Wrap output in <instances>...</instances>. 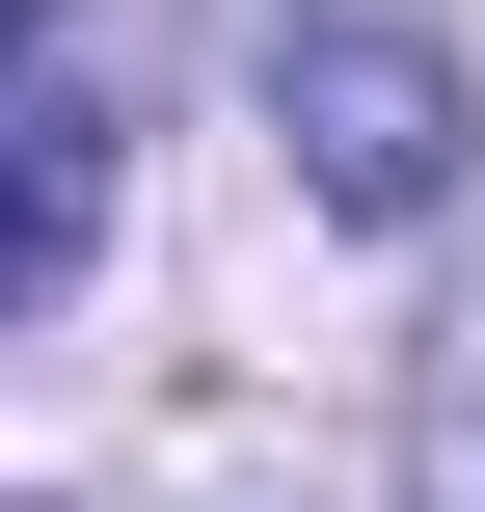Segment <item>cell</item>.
<instances>
[{
  "mask_svg": "<svg viewBox=\"0 0 485 512\" xmlns=\"http://www.w3.org/2000/svg\"><path fill=\"white\" fill-rule=\"evenodd\" d=\"M108 162H135L108 108H27V81H0V324H27V297H81V243H108Z\"/></svg>",
  "mask_w": 485,
  "mask_h": 512,
  "instance_id": "3",
  "label": "cell"
},
{
  "mask_svg": "<svg viewBox=\"0 0 485 512\" xmlns=\"http://www.w3.org/2000/svg\"><path fill=\"white\" fill-rule=\"evenodd\" d=\"M405 512H485V270L432 297V351H405Z\"/></svg>",
  "mask_w": 485,
  "mask_h": 512,
  "instance_id": "4",
  "label": "cell"
},
{
  "mask_svg": "<svg viewBox=\"0 0 485 512\" xmlns=\"http://www.w3.org/2000/svg\"><path fill=\"white\" fill-rule=\"evenodd\" d=\"M216 27H270V0H0V81H27V108H108V135H135V108H162Z\"/></svg>",
  "mask_w": 485,
  "mask_h": 512,
  "instance_id": "2",
  "label": "cell"
},
{
  "mask_svg": "<svg viewBox=\"0 0 485 512\" xmlns=\"http://www.w3.org/2000/svg\"><path fill=\"white\" fill-rule=\"evenodd\" d=\"M270 108H297V189H324V216H459V135H485L459 27H405V0L270 27Z\"/></svg>",
  "mask_w": 485,
  "mask_h": 512,
  "instance_id": "1",
  "label": "cell"
}]
</instances>
